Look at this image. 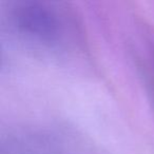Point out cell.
<instances>
[{"mask_svg": "<svg viewBox=\"0 0 154 154\" xmlns=\"http://www.w3.org/2000/svg\"><path fill=\"white\" fill-rule=\"evenodd\" d=\"M63 13L47 3H21L13 12L14 24L26 38L43 45H59L66 37Z\"/></svg>", "mask_w": 154, "mask_h": 154, "instance_id": "cell-1", "label": "cell"}]
</instances>
